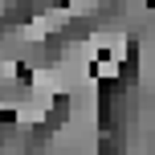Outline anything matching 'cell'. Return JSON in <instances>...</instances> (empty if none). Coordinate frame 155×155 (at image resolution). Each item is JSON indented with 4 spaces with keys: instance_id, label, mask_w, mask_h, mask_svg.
Returning <instances> with one entry per match:
<instances>
[{
    "instance_id": "7a4b0ae2",
    "label": "cell",
    "mask_w": 155,
    "mask_h": 155,
    "mask_svg": "<svg viewBox=\"0 0 155 155\" xmlns=\"http://www.w3.org/2000/svg\"><path fill=\"white\" fill-rule=\"evenodd\" d=\"M12 78H21V61L16 57H0V86L12 82Z\"/></svg>"
},
{
    "instance_id": "6da1fadb",
    "label": "cell",
    "mask_w": 155,
    "mask_h": 155,
    "mask_svg": "<svg viewBox=\"0 0 155 155\" xmlns=\"http://www.w3.org/2000/svg\"><path fill=\"white\" fill-rule=\"evenodd\" d=\"M94 78H98V82H114V78H123V61H114V57H98V61H94Z\"/></svg>"
}]
</instances>
